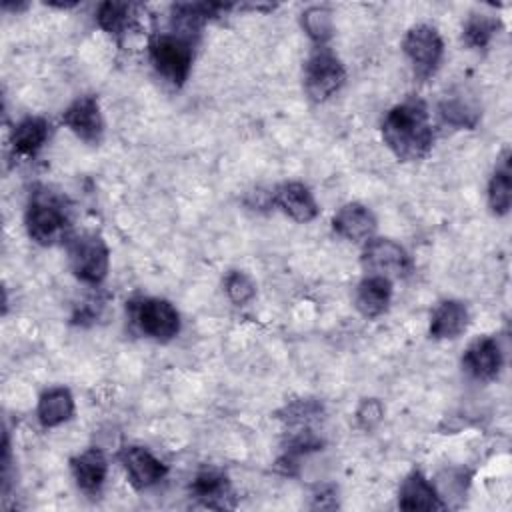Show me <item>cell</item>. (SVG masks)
I'll list each match as a JSON object with an SVG mask.
<instances>
[{
	"mask_svg": "<svg viewBox=\"0 0 512 512\" xmlns=\"http://www.w3.org/2000/svg\"><path fill=\"white\" fill-rule=\"evenodd\" d=\"M440 114L444 122L456 126V128H474L480 118V110L466 98L462 96H450L442 100L440 104Z\"/></svg>",
	"mask_w": 512,
	"mask_h": 512,
	"instance_id": "24",
	"label": "cell"
},
{
	"mask_svg": "<svg viewBox=\"0 0 512 512\" xmlns=\"http://www.w3.org/2000/svg\"><path fill=\"white\" fill-rule=\"evenodd\" d=\"M346 80V70L340 58L326 46H318L304 62V92L314 102H324L334 96Z\"/></svg>",
	"mask_w": 512,
	"mask_h": 512,
	"instance_id": "4",
	"label": "cell"
},
{
	"mask_svg": "<svg viewBox=\"0 0 512 512\" xmlns=\"http://www.w3.org/2000/svg\"><path fill=\"white\" fill-rule=\"evenodd\" d=\"M274 204L286 216H290L294 222H300V224L314 220L320 212L318 202L314 200L312 192L308 190V186H304L300 182H286V184L278 186L274 192Z\"/></svg>",
	"mask_w": 512,
	"mask_h": 512,
	"instance_id": "12",
	"label": "cell"
},
{
	"mask_svg": "<svg viewBox=\"0 0 512 512\" xmlns=\"http://www.w3.org/2000/svg\"><path fill=\"white\" fill-rule=\"evenodd\" d=\"M70 470L80 490L96 494L106 480L108 460L100 448H88L70 460Z\"/></svg>",
	"mask_w": 512,
	"mask_h": 512,
	"instance_id": "15",
	"label": "cell"
},
{
	"mask_svg": "<svg viewBox=\"0 0 512 512\" xmlns=\"http://www.w3.org/2000/svg\"><path fill=\"white\" fill-rule=\"evenodd\" d=\"M36 414L44 428H54V426H60L62 422L70 420L74 414V398H72L70 390L62 388V386L46 390L38 400Z\"/></svg>",
	"mask_w": 512,
	"mask_h": 512,
	"instance_id": "18",
	"label": "cell"
},
{
	"mask_svg": "<svg viewBox=\"0 0 512 512\" xmlns=\"http://www.w3.org/2000/svg\"><path fill=\"white\" fill-rule=\"evenodd\" d=\"M302 28L312 42L324 46L334 32L332 12L326 6H310L302 12Z\"/></svg>",
	"mask_w": 512,
	"mask_h": 512,
	"instance_id": "23",
	"label": "cell"
},
{
	"mask_svg": "<svg viewBox=\"0 0 512 512\" xmlns=\"http://www.w3.org/2000/svg\"><path fill=\"white\" fill-rule=\"evenodd\" d=\"M50 126L40 116H26L12 128V148L20 156H34L48 140Z\"/></svg>",
	"mask_w": 512,
	"mask_h": 512,
	"instance_id": "19",
	"label": "cell"
},
{
	"mask_svg": "<svg viewBox=\"0 0 512 512\" xmlns=\"http://www.w3.org/2000/svg\"><path fill=\"white\" fill-rule=\"evenodd\" d=\"M392 300V280L368 274L356 288V308L364 318H378L384 314Z\"/></svg>",
	"mask_w": 512,
	"mask_h": 512,
	"instance_id": "16",
	"label": "cell"
},
{
	"mask_svg": "<svg viewBox=\"0 0 512 512\" xmlns=\"http://www.w3.org/2000/svg\"><path fill=\"white\" fill-rule=\"evenodd\" d=\"M68 254L72 272L80 282L98 286L106 278L110 266V250L102 236L86 232L72 238L68 244Z\"/></svg>",
	"mask_w": 512,
	"mask_h": 512,
	"instance_id": "5",
	"label": "cell"
},
{
	"mask_svg": "<svg viewBox=\"0 0 512 512\" xmlns=\"http://www.w3.org/2000/svg\"><path fill=\"white\" fill-rule=\"evenodd\" d=\"M132 316L142 334L168 342L180 332V314L164 298H142L132 306Z\"/></svg>",
	"mask_w": 512,
	"mask_h": 512,
	"instance_id": "7",
	"label": "cell"
},
{
	"mask_svg": "<svg viewBox=\"0 0 512 512\" xmlns=\"http://www.w3.org/2000/svg\"><path fill=\"white\" fill-rule=\"evenodd\" d=\"M132 20H134L132 4H126V2H102L96 12L98 26L116 38L126 34Z\"/></svg>",
	"mask_w": 512,
	"mask_h": 512,
	"instance_id": "21",
	"label": "cell"
},
{
	"mask_svg": "<svg viewBox=\"0 0 512 512\" xmlns=\"http://www.w3.org/2000/svg\"><path fill=\"white\" fill-rule=\"evenodd\" d=\"M118 460L128 476V482L138 490L154 486L168 472L166 464L142 446H124L118 454Z\"/></svg>",
	"mask_w": 512,
	"mask_h": 512,
	"instance_id": "9",
	"label": "cell"
},
{
	"mask_svg": "<svg viewBox=\"0 0 512 512\" xmlns=\"http://www.w3.org/2000/svg\"><path fill=\"white\" fill-rule=\"evenodd\" d=\"M488 204L490 210L498 216H504L512 204V180L508 170V160L502 162L500 168L494 170L488 184Z\"/></svg>",
	"mask_w": 512,
	"mask_h": 512,
	"instance_id": "22",
	"label": "cell"
},
{
	"mask_svg": "<svg viewBox=\"0 0 512 512\" xmlns=\"http://www.w3.org/2000/svg\"><path fill=\"white\" fill-rule=\"evenodd\" d=\"M332 228L338 236L350 242L370 240L376 230L374 214L360 202L344 204L332 218Z\"/></svg>",
	"mask_w": 512,
	"mask_h": 512,
	"instance_id": "13",
	"label": "cell"
},
{
	"mask_svg": "<svg viewBox=\"0 0 512 512\" xmlns=\"http://www.w3.org/2000/svg\"><path fill=\"white\" fill-rule=\"evenodd\" d=\"M224 290H226V296L230 298V302L236 306L248 304L256 294V286H254L252 278L240 270H232L226 274Z\"/></svg>",
	"mask_w": 512,
	"mask_h": 512,
	"instance_id": "26",
	"label": "cell"
},
{
	"mask_svg": "<svg viewBox=\"0 0 512 512\" xmlns=\"http://www.w3.org/2000/svg\"><path fill=\"white\" fill-rule=\"evenodd\" d=\"M462 366L478 380H492L502 368V352L492 336L476 338L462 356Z\"/></svg>",
	"mask_w": 512,
	"mask_h": 512,
	"instance_id": "11",
	"label": "cell"
},
{
	"mask_svg": "<svg viewBox=\"0 0 512 512\" xmlns=\"http://www.w3.org/2000/svg\"><path fill=\"white\" fill-rule=\"evenodd\" d=\"M192 494L206 506H222L230 492L228 478L220 470H202L192 480Z\"/></svg>",
	"mask_w": 512,
	"mask_h": 512,
	"instance_id": "20",
	"label": "cell"
},
{
	"mask_svg": "<svg viewBox=\"0 0 512 512\" xmlns=\"http://www.w3.org/2000/svg\"><path fill=\"white\" fill-rule=\"evenodd\" d=\"M402 50H404L406 58L410 60L414 74L418 78H428L436 72V68L442 60L444 42L434 26L416 24L406 32V36L402 40Z\"/></svg>",
	"mask_w": 512,
	"mask_h": 512,
	"instance_id": "6",
	"label": "cell"
},
{
	"mask_svg": "<svg viewBox=\"0 0 512 512\" xmlns=\"http://www.w3.org/2000/svg\"><path fill=\"white\" fill-rule=\"evenodd\" d=\"M498 24L488 14H472L464 24V40L472 48H486L492 40Z\"/></svg>",
	"mask_w": 512,
	"mask_h": 512,
	"instance_id": "25",
	"label": "cell"
},
{
	"mask_svg": "<svg viewBox=\"0 0 512 512\" xmlns=\"http://www.w3.org/2000/svg\"><path fill=\"white\" fill-rule=\"evenodd\" d=\"M468 326V308L460 300L440 302L430 316V336L436 340L458 338Z\"/></svg>",
	"mask_w": 512,
	"mask_h": 512,
	"instance_id": "17",
	"label": "cell"
},
{
	"mask_svg": "<svg viewBox=\"0 0 512 512\" xmlns=\"http://www.w3.org/2000/svg\"><path fill=\"white\" fill-rule=\"evenodd\" d=\"M26 230L42 246L62 240L68 230V214L62 200L48 190L34 192L26 208Z\"/></svg>",
	"mask_w": 512,
	"mask_h": 512,
	"instance_id": "2",
	"label": "cell"
},
{
	"mask_svg": "<svg viewBox=\"0 0 512 512\" xmlns=\"http://www.w3.org/2000/svg\"><path fill=\"white\" fill-rule=\"evenodd\" d=\"M62 122L84 142L96 144L104 132V120L100 114L98 98L92 94L76 98L62 114Z\"/></svg>",
	"mask_w": 512,
	"mask_h": 512,
	"instance_id": "10",
	"label": "cell"
},
{
	"mask_svg": "<svg viewBox=\"0 0 512 512\" xmlns=\"http://www.w3.org/2000/svg\"><path fill=\"white\" fill-rule=\"evenodd\" d=\"M384 416V406L376 400V398H366L358 410H356V420H358V426L364 428V430H372L374 426L380 424Z\"/></svg>",
	"mask_w": 512,
	"mask_h": 512,
	"instance_id": "27",
	"label": "cell"
},
{
	"mask_svg": "<svg viewBox=\"0 0 512 512\" xmlns=\"http://www.w3.org/2000/svg\"><path fill=\"white\" fill-rule=\"evenodd\" d=\"M398 506L402 510H438L444 508V502L438 496L436 486L420 472H410L398 490Z\"/></svg>",
	"mask_w": 512,
	"mask_h": 512,
	"instance_id": "14",
	"label": "cell"
},
{
	"mask_svg": "<svg viewBox=\"0 0 512 512\" xmlns=\"http://www.w3.org/2000/svg\"><path fill=\"white\" fill-rule=\"evenodd\" d=\"M148 54L158 74L174 86H182L192 68V42L180 34H154L148 42Z\"/></svg>",
	"mask_w": 512,
	"mask_h": 512,
	"instance_id": "3",
	"label": "cell"
},
{
	"mask_svg": "<svg viewBox=\"0 0 512 512\" xmlns=\"http://www.w3.org/2000/svg\"><path fill=\"white\" fill-rule=\"evenodd\" d=\"M380 130L384 144L402 162L422 160L434 142L428 108L420 100H406L390 108Z\"/></svg>",
	"mask_w": 512,
	"mask_h": 512,
	"instance_id": "1",
	"label": "cell"
},
{
	"mask_svg": "<svg viewBox=\"0 0 512 512\" xmlns=\"http://www.w3.org/2000/svg\"><path fill=\"white\" fill-rule=\"evenodd\" d=\"M362 266L372 276L400 278L412 268L408 252L390 238H370L362 250Z\"/></svg>",
	"mask_w": 512,
	"mask_h": 512,
	"instance_id": "8",
	"label": "cell"
}]
</instances>
